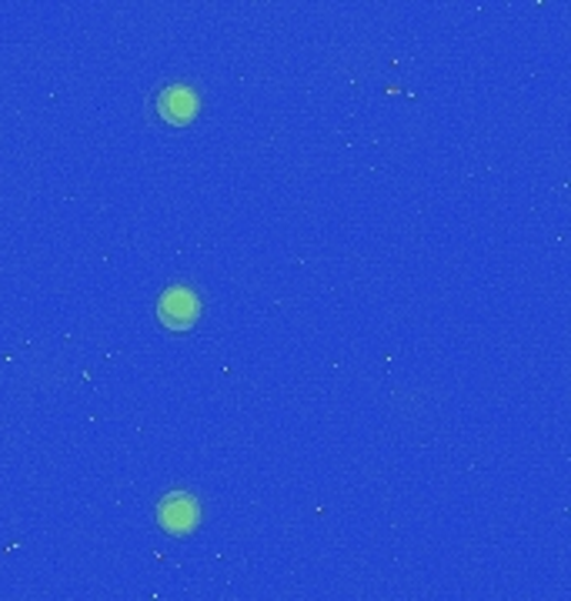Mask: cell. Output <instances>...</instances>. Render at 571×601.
I'll use <instances>...</instances> for the list:
<instances>
[{"label": "cell", "instance_id": "3", "mask_svg": "<svg viewBox=\"0 0 571 601\" xmlns=\"http://www.w3.org/2000/svg\"><path fill=\"white\" fill-rule=\"evenodd\" d=\"M158 114L168 124H188L198 114V94L188 84H168L158 94Z\"/></svg>", "mask_w": 571, "mask_h": 601}, {"label": "cell", "instance_id": "1", "mask_svg": "<svg viewBox=\"0 0 571 601\" xmlns=\"http://www.w3.org/2000/svg\"><path fill=\"white\" fill-rule=\"evenodd\" d=\"M158 318L171 328V331H188L198 318H201V300L191 287H168L158 300Z\"/></svg>", "mask_w": 571, "mask_h": 601}, {"label": "cell", "instance_id": "2", "mask_svg": "<svg viewBox=\"0 0 571 601\" xmlns=\"http://www.w3.org/2000/svg\"><path fill=\"white\" fill-rule=\"evenodd\" d=\"M158 521H161V528L171 531V535H188V531L198 528L201 508H198V502H194L188 492H171V495L158 505Z\"/></svg>", "mask_w": 571, "mask_h": 601}]
</instances>
